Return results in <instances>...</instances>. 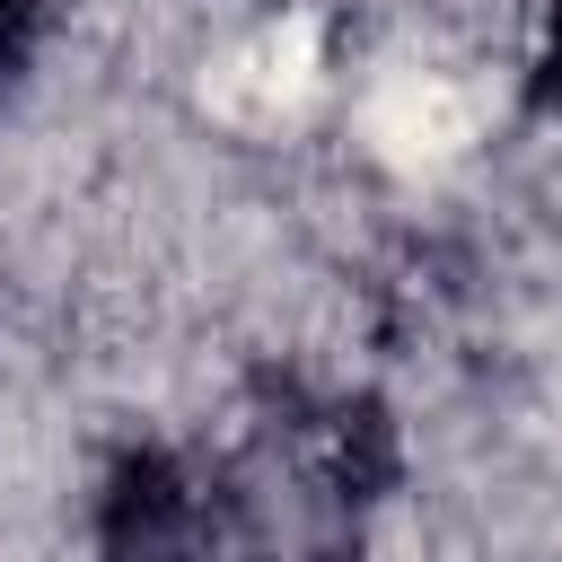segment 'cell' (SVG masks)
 <instances>
[{
  "label": "cell",
  "mask_w": 562,
  "mask_h": 562,
  "mask_svg": "<svg viewBox=\"0 0 562 562\" xmlns=\"http://www.w3.org/2000/svg\"><path fill=\"white\" fill-rule=\"evenodd\" d=\"M18 26H26V0H0V61L18 53Z\"/></svg>",
  "instance_id": "6da1fadb"
},
{
  "label": "cell",
  "mask_w": 562,
  "mask_h": 562,
  "mask_svg": "<svg viewBox=\"0 0 562 562\" xmlns=\"http://www.w3.org/2000/svg\"><path fill=\"white\" fill-rule=\"evenodd\" d=\"M553 88H562V44H553Z\"/></svg>",
  "instance_id": "7a4b0ae2"
}]
</instances>
